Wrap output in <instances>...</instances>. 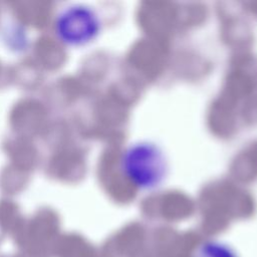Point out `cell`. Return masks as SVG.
Wrapping results in <instances>:
<instances>
[{
    "label": "cell",
    "instance_id": "1",
    "mask_svg": "<svg viewBox=\"0 0 257 257\" xmlns=\"http://www.w3.org/2000/svg\"><path fill=\"white\" fill-rule=\"evenodd\" d=\"M195 257H239L237 252L227 243L218 240H209L201 244Z\"/></svg>",
    "mask_w": 257,
    "mask_h": 257
}]
</instances>
